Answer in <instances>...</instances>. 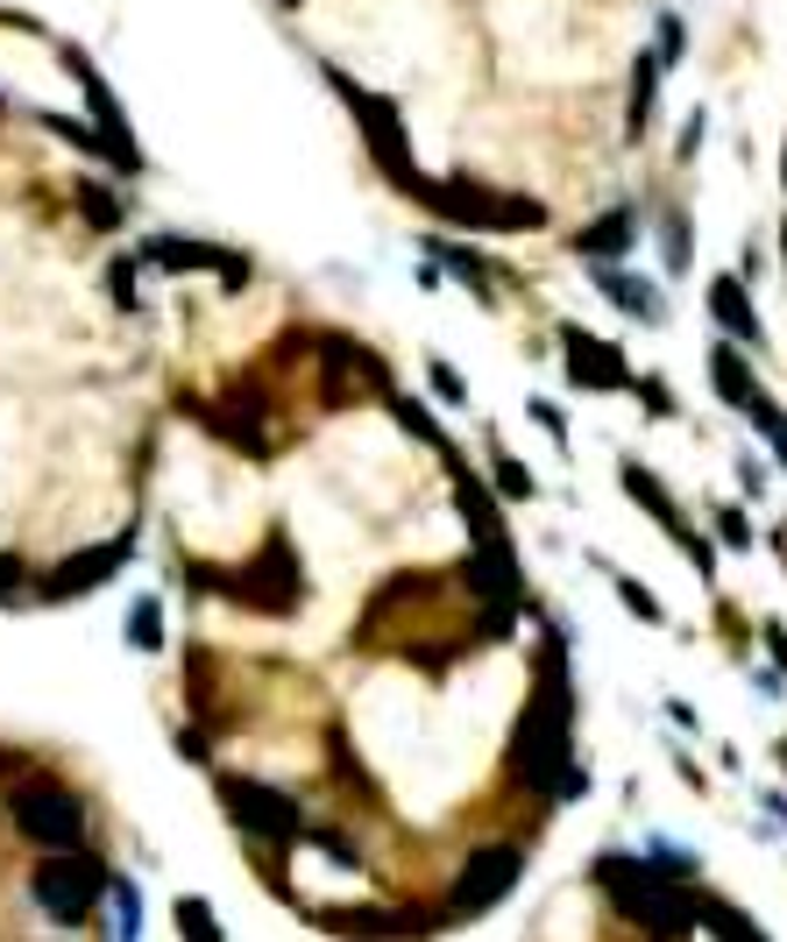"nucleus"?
Listing matches in <instances>:
<instances>
[{
    "instance_id": "nucleus-1",
    "label": "nucleus",
    "mask_w": 787,
    "mask_h": 942,
    "mask_svg": "<svg viewBox=\"0 0 787 942\" xmlns=\"http://www.w3.org/2000/svg\"><path fill=\"white\" fill-rule=\"evenodd\" d=\"M597 284H603L610 298H624V305H631V313H639V319H660V305H652V291H646L639 277H618V269H597Z\"/></svg>"
},
{
    "instance_id": "nucleus-2",
    "label": "nucleus",
    "mask_w": 787,
    "mask_h": 942,
    "mask_svg": "<svg viewBox=\"0 0 787 942\" xmlns=\"http://www.w3.org/2000/svg\"><path fill=\"white\" fill-rule=\"evenodd\" d=\"M618 241L631 248V214H610V220L597 227V235L582 241V256H618Z\"/></svg>"
},
{
    "instance_id": "nucleus-3",
    "label": "nucleus",
    "mask_w": 787,
    "mask_h": 942,
    "mask_svg": "<svg viewBox=\"0 0 787 942\" xmlns=\"http://www.w3.org/2000/svg\"><path fill=\"white\" fill-rule=\"evenodd\" d=\"M717 313L738 326V334H752V313H745V298H738V284H717Z\"/></svg>"
}]
</instances>
